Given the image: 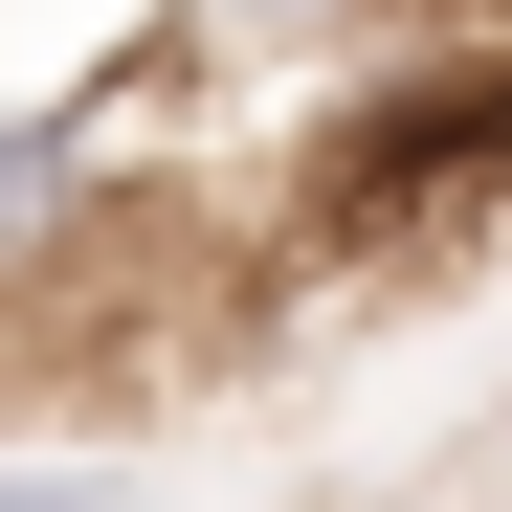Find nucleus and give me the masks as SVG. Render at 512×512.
Masks as SVG:
<instances>
[{
	"label": "nucleus",
	"mask_w": 512,
	"mask_h": 512,
	"mask_svg": "<svg viewBox=\"0 0 512 512\" xmlns=\"http://www.w3.org/2000/svg\"><path fill=\"white\" fill-rule=\"evenodd\" d=\"M490 223H512V45H446L312 134V245H357V268H423Z\"/></svg>",
	"instance_id": "obj_1"
},
{
	"label": "nucleus",
	"mask_w": 512,
	"mask_h": 512,
	"mask_svg": "<svg viewBox=\"0 0 512 512\" xmlns=\"http://www.w3.org/2000/svg\"><path fill=\"white\" fill-rule=\"evenodd\" d=\"M0 512H67V490H0Z\"/></svg>",
	"instance_id": "obj_2"
}]
</instances>
